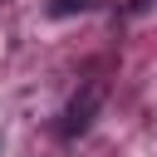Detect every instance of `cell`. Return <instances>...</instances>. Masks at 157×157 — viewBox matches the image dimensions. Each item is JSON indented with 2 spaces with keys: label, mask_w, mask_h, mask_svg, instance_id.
Returning <instances> with one entry per match:
<instances>
[{
  "label": "cell",
  "mask_w": 157,
  "mask_h": 157,
  "mask_svg": "<svg viewBox=\"0 0 157 157\" xmlns=\"http://www.w3.org/2000/svg\"><path fill=\"white\" fill-rule=\"evenodd\" d=\"M74 10H88V0H49V15H74Z\"/></svg>",
  "instance_id": "obj_2"
},
{
  "label": "cell",
  "mask_w": 157,
  "mask_h": 157,
  "mask_svg": "<svg viewBox=\"0 0 157 157\" xmlns=\"http://www.w3.org/2000/svg\"><path fill=\"white\" fill-rule=\"evenodd\" d=\"M98 103H103V83H88L83 93H74V98H69V108H64V123H59V132H64V137H78V132L93 123Z\"/></svg>",
  "instance_id": "obj_1"
}]
</instances>
